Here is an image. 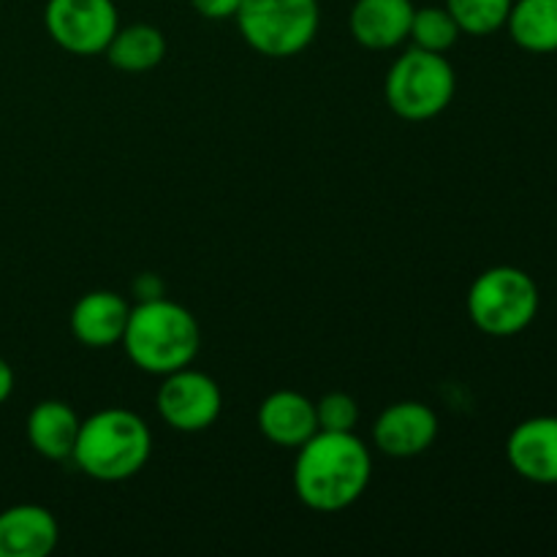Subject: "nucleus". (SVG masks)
Masks as SVG:
<instances>
[{
  "label": "nucleus",
  "instance_id": "nucleus-1",
  "mask_svg": "<svg viewBox=\"0 0 557 557\" xmlns=\"http://www.w3.org/2000/svg\"><path fill=\"white\" fill-rule=\"evenodd\" d=\"M370 476L373 457L357 435L319 430L299 446L294 462V493L308 509L335 515L368 493Z\"/></svg>",
  "mask_w": 557,
  "mask_h": 557
},
{
  "label": "nucleus",
  "instance_id": "nucleus-2",
  "mask_svg": "<svg viewBox=\"0 0 557 557\" xmlns=\"http://www.w3.org/2000/svg\"><path fill=\"white\" fill-rule=\"evenodd\" d=\"M125 354L139 370L169 375L188 368L201 348L199 321L188 308L166 297L145 299L131 308L123 335Z\"/></svg>",
  "mask_w": 557,
  "mask_h": 557
},
{
  "label": "nucleus",
  "instance_id": "nucleus-3",
  "mask_svg": "<svg viewBox=\"0 0 557 557\" xmlns=\"http://www.w3.org/2000/svg\"><path fill=\"white\" fill-rule=\"evenodd\" d=\"M152 433L145 419L125 408H103L82 422L71 460L98 482H125L147 466Z\"/></svg>",
  "mask_w": 557,
  "mask_h": 557
},
{
  "label": "nucleus",
  "instance_id": "nucleus-4",
  "mask_svg": "<svg viewBox=\"0 0 557 557\" xmlns=\"http://www.w3.org/2000/svg\"><path fill=\"white\" fill-rule=\"evenodd\" d=\"M457 90V74L441 52L411 47L386 76V103L397 117L424 123L444 112Z\"/></svg>",
  "mask_w": 557,
  "mask_h": 557
},
{
  "label": "nucleus",
  "instance_id": "nucleus-5",
  "mask_svg": "<svg viewBox=\"0 0 557 557\" xmlns=\"http://www.w3.org/2000/svg\"><path fill=\"white\" fill-rule=\"evenodd\" d=\"M539 286L520 267H493L473 281L468 315L484 335L511 337L533 324L539 313Z\"/></svg>",
  "mask_w": 557,
  "mask_h": 557
},
{
  "label": "nucleus",
  "instance_id": "nucleus-6",
  "mask_svg": "<svg viewBox=\"0 0 557 557\" xmlns=\"http://www.w3.org/2000/svg\"><path fill=\"white\" fill-rule=\"evenodd\" d=\"M234 20L256 52L267 58H292L313 44L321 9L319 0H243Z\"/></svg>",
  "mask_w": 557,
  "mask_h": 557
},
{
  "label": "nucleus",
  "instance_id": "nucleus-7",
  "mask_svg": "<svg viewBox=\"0 0 557 557\" xmlns=\"http://www.w3.org/2000/svg\"><path fill=\"white\" fill-rule=\"evenodd\" d=\"M44 25L49 38L71 54H101L117 33L112 0H47Z\"/></svg>",
  "mask_w": 557,
  "mask_h": 557
},
{
  "label": "nucleus",
  "instance_id": "nucleus-8",
  "mask_svg": "<svg viewBox=\"0 0 557 557\" xmlns=\"http://www.w3.org/2000/svg\"><path fill=\"white\" fill-rule=\"evenodd\" d=\"M158 413L177 433H201L218 422L223 411V395L215 379L201 370H174L163 375L156 397Z\"/></svg>",
  "mask_w": 557,
  "mask_h": 557
},
{
  "label": "nucleus",
  "instance_id": "nucleus-9",
  "mask_svg": "<svg viewBox=\"0 0 557 557\" xmlns=\"http://www.w3.org/2000/svg\"><path fill=\"white\" fill-rule=\"evenodd\" d=\"M438 438V417L430 406L417 400H403L381 411L373 424V441L389 457L424 455Z\"/></svg>",
  "mask_w": 557,
  "mask_h": 557
},
{
  "label": "nucleus",
  "instance_id": "nucleus-10",
  "mask_svg": "<svg viewBox=\"0 0 557 557\" xmlns=\"http://www.w3.org/2000/svg\"><path fill=\"white\" fill-rule=\"evenodd\" d=\"M506 460L528 482L557 484V417H533L517 424L506 441Z\"/></svg>",
  "mask_w": 557,
  "mask_h": 557
},
{
  "label": "nucleus",
  "instance_id": "nucleus-11",
  "mask_svg": "<svg viewBox=\"0 0 557 557\" xmlns=\"http://www.w3.org/2000/svg\"><path fill=\"white\" fill-rule=\"evenodd\" d=\"M58 542L60 525L44 506L20 504L0 511V557H47Z\"/></svg>",
  "mask_w": 557,
  "mask_h": 557
},
{
  "label": "nucleus",
  "instance_id": "nucleus-12",
  "mask_svg": "<svg viewBox=\"0 0 557 557\" xmlns=\"http://www.w3.org/2000/svg\"><path fill=\"white\" fill-rule=\"evenodd\" d=\"M259 430L270 444L299 449L305 441L319 433L315 403L292 389L272 392L259 406Z\"/></svg>",
  "mask_w": 557,
  "mask_h": 557
},
{
  "label": "nucleus",
  "instance_id": "nucleus-13",
  "mask_svg": "<svg viewBox=\"0 0 557 557\" xmlns=\"http://www.w3.org/2000/svg\"><path fill=\"white\" fill-rule=\"evenodd\" d=\"M131 305L114 292H90L71 310V332L82 346L109 348L123 343Z\"/></svg>",
  "mask_w": 557,
  "mask_h": 557
},
{
  "label": "nucleus",
  "instance_id": "nucleus-14",
  "mask_svg": "<svg viewBox=\"0 0 557 557\" xmlns=\"http://www.w3.org/2000/svg\"><path fill=\"white\" fill-rule=\"evenodd\" d=\"M411 0H357L351 9V36L368 49H395L408 41L413 22Z\"/></svg>",
  "mask_w": 557,
  "mask_h": 557
},
{
  "label": "nucleus",
  "instance_id": "nucleus-15",
  "mask_svg": "<svg viewBox=\"0 0 557 557\" xmlns=\"http://www.w3.org/2000/svg\"><path fill=\"white\" fill-rule=\"evenodd\" d=\"M79 428V417L69 403L44 400L27 417V441L47 460H71Z\"/></svg>",
  "mask_w": 557,
  "mask_h": 557
},
{
  "label": "nucleus",
  "instance_id": "nucleus-16",
  "mask_svg": "<svg viewBox=\"0 0 557 557\" xmlns=\"http://www.w3.org/2000/svg\"><path fill=\"white\" fill-rule=\"evenodd\" d=\"M506 27L525 52H557V0H515Z\"/></svg>",
  "mask_w": 557,
  "mask_h": 557
},
{
  "label": "nucleus",
  "instance_id": "nucleus-17",
  "mask_svg": "<svg viewBox=\"0 0 557 557\" xmlns=\"http://www.w3.org/2000/svg\"><path fill=\"white\" fill-rule=\"evenodd\" d=\"M107 58L120 71H131V74L150 71L166 58V38L158 27L145 25V22L117 27L107 47Z\"/></svg>",
  "mask_w": 557,
  "mask_h": 557
},
{
  "label": "nucleus",
  "instance_id": "nucleus-18",
  "mask_svg": "<svg viewBox=\"0 0 557 557\" xmlns=\"http://www.w3.org/2000/svg\"><path fill=\"white\" fill-rule=\"evenodd\" d=\"M408 38L413 41V47L428 49V52H441L451 49L460 38V27H457L455 16L449 14L446 5H428V9L413 11L411 33Z\"/></svg>",
  "mask_w": 557,
  "mask_h": 557
},
{
  "label": "nucleus",
  "instance_id": "nucleus-19",
  "mask_svg": "<svg viewBox=\"0 0 557 557\" xmlns=\"http://www.w3.org/2000/svg\"><path fill=\"white\" fill-rule=\"evenodd\" d=\"M515 0H446V9L455 16L460 33L468 36H490L506 27Z\"/></svg>",
  "mask_w": 557,
  "mask_h": 557
},
{
  "label": "nucleus",
  "instance_id": "nucleus-20",
  "mask_svg": "<svg viewBox=\"0 0 557 557\" xmlns=\"http://www.w3.org/2000/svg\"><path fill=\"white\" fill-rule=\"evenodd\" d=\"M315 419H319V430L354 433V428L359 424V406L346 392H330L315 403Z\"/></svg>",
  "mask_w": 557,
  "mask_h": 557
},
{
  "label": "nucleus",
  "instance_id": "nucleus-21",
  "mask_svg": "<svg viewBox=\"0 0 557 557\" xmlns=\"http://www.w3.org/2000/svg\"><path fill=\"white\" fill-rule=\"evenodd\" d=\"M190 5H194L205 20L221 22V20H234L239 5H243V0H190Z\"/></svg>",
  "mask_w": 557,
  "mask_h": 557
},
{
  "label": "nucleus",
  "instance_id": "nucleus-22",
  "mask_svg": "<svg viewBox=\"0 0 557 557\" xmlns=\"http://www.w3.org/2000/svg\"><path fill=\"white\" fill-rule=\"evenodd\" d=\"M134 292L136 297H139V302H145V299H158L163 297V283L158 281L156 275H141L139 281L134 283Z\"/></svg>",
  "mask_w": 557,
  "mask_h": 557
},
{
  "label": "nucleus",
  "instance_id": "nucleus-23",
  "mask_svg": "<svg viewBox=\"0 0 557 557\" xmlns=\"http://www.w3.org/2000/svg\"><path fill=\"white\" fill-rule=\"evenodd\" d=\"M11 392H14V370H11V364L0 357V406L9 400Z\"/></svg>",
  "mask_w": 557,
  "mask_h": 557
}]
</instances>
